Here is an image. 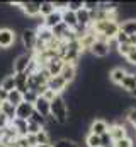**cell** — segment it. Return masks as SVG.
<instances>
[{
  "mask_svg": "<svg viewBox=\"0 0 136 147\" xmlns=\"http://www.w3.org/2000/svg\"><path fill=\"white\" fill-rule=\"evenodd\" d=\"M51 118L58 123V125H67L70 120V110H68V103L63 96H56L51 101Z\"/></svg>",
  "mask_w": 136,
  "mask_h": 147,
  "instance_id": "6da1fadb",
  "label": "cell"
},
{
  "mask_svg": "<svg viewBox=\"0 0 136 147\" xmlns=\"http://www.w3.org/2000/svg\"><path fill=\"white\" fill-rule=\"evenodd\" d=\"M90 28L95 33V36H102V38H105L107 41L114 39L117 36V33L121 31V26L116 21H95V22H92Z\"/></svg>",
  "mask_w": 136,
  "mask_h": 147,
  "instance_id": "7a4b0ae2",
  "label": "cell"
},
{
  "mask_svg": "<svg viewBox=\"0 0 136 147\" xmlns=\"http://www.w3.org/2000/svg\"><path fill=\"white\" fill-rule=\"evenodd\" d=\"M36 43H37V33H36V29H33V28L24 29L22 34H21V45L26 50V53H33L34 55Z\"/></svg>",
  "mask_w": 136,
  "mask_h": 147,
  "instance_id": "3957f363",
  "label": "cell"
},
{
  "mask_svg": "<svg viewBox=\"0 0 136 147\" xmlns=\"http://www.w3.org/2000/svg\"><path fill=\"white\" fill-rule=\"evenodd\" d=\"M33 53H22L14 58L12 63V74H27V69L33 62Z\"/></svg>",
  "mask_w": 136,
  "mask_h": 147,
  "instance_id": "277c9868",
  "label": "cell"
},
{
  "mask_svg": "<svg viewBox=\"0 0 136 147\" xmlns=\"http://www.w3.org/2000/svg\"><path fill=\"white\" fill-rule=\"evenodd\" d=\"M15 45V29L2 26L0 28V50L7 51Z\"/></svg>",
  "mask_w": 136,
  "mask_h": 147,
  "instance_id": "5b68a950",
  "label": "cell"
},
{
  "mask_svg": "<svg viewBox=\"0 0 136 147\" xmlns=\"http://www.w3.org/2000/svg\"><path fill=\"white\" fill-rule=\"evenodd\" d=\"M90 55L97 57V58H105L107 55H111V48H109V41L105 39H97L94 43V46L90 48Z\"/></svg>",
  "mask_w": 136,
  "mask_h": 147,
  "instance_id": "8992f818",
  "label": "cell"
},
{
  "mask_svg": "<svg viewBox=\"0 0 136 147\" xmlns=\"http://www.w3.org/2000/svg\"><path fill=\"white\" fill-rule=\"evenodd\" d=\"M48 89H51L55 94L61 96V92H65L68 89V84L63 80L61 75H55V77H49V80H48Z\"/></svg>",
  "mask_w": 136,
  "mask_h": 147,
  "instance_id": "52a82bcc",
  "label": "cell"
},
{
  "mask_svg": "<svg viewBox=\"0 0 136 147\" xmlns=\"http://www.w3.org/2000/svg\"><path fill=\"white\" fill-rule=\"evenodd\" d=\"M109 132V123H107V120H104V118H95L90 125H89V134H94V135H104V134H107Z\"/></svg>",
  "mask_w": 136,
  "mask_h": 147,
  "instance_id": "ba28073f",
  "label": "cell"
},
{
  "mask_svg": "<svg viewBox=\"0 0 136 147\" xmlns=\"http://www.w3.org/2000/svg\"><path fill=\"white\" fill-rule=\"evenodd\" d=\"M77 63H70V62H65V65H63V69H61V77H63V80L67 82L68 86L70 84H73L75 80H77Z\"/></svg>",
  "mask_w": 136,
  "mask_h": 147,
  "instance_id": "9c48e42d",
  "label": "cell"
},
{
  "mask_svg": "<svg viewBox=\"0 0 136 147\" xmlns=\"http://www.w3.org/2000/svg\"><path fill=\"white\" fill-rule=\"evenodd\" d=\"M109 134H111V137H112L114 142H117V140L128 137V134H126V127H124V121H116V123L109 125Z\"/></svg>",
  "mask_w": 136,
  "mask_h": 147,
  "instance_id": "30bf717a",
  "label": "cell"
},
{
  "mask_svg": "<svg viewBox=\"0 0 136 147\" xmlns=\"http://www.w3.org/2000/svg\"><path fill=\"white\" fill-rule=\"evenodd\" d=\"M33 113H34V105H29V103L22 101V103L15 108V118L29 121V120H31V116H33Z\"/></svg>",
  "mask_w": 136,
  "mask_h": 147,
  "instance_id": "8fae6325",
  "label": "cell"
},
{
  "mask_svg": "<svg viewBox=\"0 0 136 147\" xmlns=\"http://www.w3.org/2000/svg\"><path fill=\"white\" fill-rule=\"evenodd\" d=\"M63 65H65L63 58H58V57H56V58H51V60H48V62H46V65H44V69L48 70L49 77H55V75H60V74H61Z\"/></svg>",
  "mask_w": 136,
  "mask_h": 147,
  "instance_id": "7c38bea8",
  "label": "cell"
},
{
  "mask_svg": "<svg viewBox=\"0 0 136 147\" xmlns=\"http://www.w3.org/2000/svg\"><path fill=\"white\" fill-rule=\"evenodd\" d=\"M34 111H37L39 115H43L46 120L51 116V103L49 101H46L43 96H39L37 98V101L34 103Z\"/></svg>",
  "mask_w": 136,
  "mask_h": 147,
  "instance_id": "4fadbf2b",
  "label": "cell"
},
{
  "mask_svg": "<svg viewBox=\"0 0 136 147\" xmlns=\"http://www.w3.org/2000/svg\"><path fill=\"white\" fill-rule=\"evenodd\" d=\"M63 22V17H61V12H58V10H55L51 16H48V17H44L43 19V26L44 28H48V29H55L56 26H60Z\"/></svg>",
  "mask_w": 136,
  "mask_h": 147,
  "instance_id": "5bb4252c",
  "label": "cell"
},
{
  "mask_svg": "<svg viewBox=\"0 0 136 147\" xmlns=\"http://www.w3.org/2000/svg\"><path fill=\"white\" fill-rule=\"evenodd\" d=\"M126 75H128V70H126V69H123V67H114V69L109 72V80H111L114 86H121Z\"/></svg>",
  "mask_w": 136,
  "mask_h": 147,
  "instance_id": "9a60e30c",
  "label": "cell"
},
{
  "mask_svg": "<svg viewBox=\"0 0 136 147\" xmlns=\"http://www.w3.org/2000/svg\"><path fill=\"white\" fill-rule=\"evenodd\" d=\"M36 33H37V41H39V43H43V45H46V46L55 39L53 31H51V29H48V28H44V26L36 28Z\"/></svg>",
  "mask_w": 136,
  "mask_h": 147,
  "instance_id": "2e32d148",
  "label": "cell"
},
{
  "mask_svg": "<svg viewBox=\"0 0 136 147\" xmlns=\"http://www.w3.org/2000/svg\"><path fill=\"white\" fill-rule=\"evenodd\" d=\"M61 17H63V24H65V26H68V28H70L71 31L78 28V21H77V12H71L70 9H67V10H63V12H61Z\"/></svg>",
  "mask_w": 136,
  "mask_h": 147,
  "instance_id": "e0dca14e",
  "label": "cell"
},
{
  "mask_svg": "<svg viewBox=\"0 0 136 147\" xmlns=\"http://www.w3.org/2000/svg\"><path fill=\"white\" fill-rule=\"evenodd\" d=\"M77 21L80 28H90L92 26V12H89L85 7L77 12Z\"/></svg>",
  "mask_w": 136,
  "mask_h": 147,
  "instance_id": "ac0fdd59",
  "label": "cell"
},
{
  "mask_svg": "<svg viewBox=\"0 0 136 147\" xmlns=\"http://www.w3.org/2000/svg\"><path fill=\"white\" fill-rule=\"evenodd\" d=\"M15 77V89L21 91L22 94L29 91V75L27 74H14Z\"/></svg>",
  "mask_w": 136,
  "mask_h": 147,
  "instance_id": "d6986e66",
  "label": "cell"
},
{
  "mask_svg": "<svg viewBox=\"0 0 136 147\" xmlns=\"http://www.w3.org/2000/svg\"><path fill=\"white\" fill-rule=\"evenodd\" d=\"M10 127L15 130V134L19 137H27V121L26 120H19V118H14L10 121Z\"/></svg>",
  "mask_w": 136,
  "mask_h": 147,
  "instance_id": "ffe728a7",
  "label": "cell"
},
{
  "mask_svg": "<svg viewBox=\"0 0 136 147\" xmlns=\"http://www.w3.org/2000/svg\"><path fill=\"white\" fill-rule=\"evenodd\" d=\"M119 26H121V31L126 33L128 36L136 34V19H126V21L119 22Z\"/></svg>",
  "mask_w": 136,
  "mask_h": 147,
  "instance_id": "44dd1931",
  "label": "cell"
},
{
  "mask_svg": "<svg viewBox=\"0 0 136 147\" xmlns=\"http://www.w3.org/2000/svg\"><path fill=\"white\" fill-rule=\"evenodd\" d=\"M0 87H2L3 91H7V92L14 91V89H15V77H14V74L3 75V79H2V82H0Z\"/></svg>",
  "mask_w": 136,
  "mask_h": 147,
  "instance_id": "7402d4cb",
  "label": "cell"
},
{
  "mask_svg": "<svg viewBox=\"0 0 136 147\" xmlns=\"http://www.w3.org/2000/svg\"><path fill=\"white\" fill-rule=\"evenodd\" d=\"M123 91H126V92H131L133 89L136 87V79H135V74L133 72H128V75L124 77V80H123V84L119 86Z\"/></svg>",
  "mask_w": 136,
  "mask_h": 147,
  "instance_id": "603a6c76",
  "label": "cell"
},
{
  "mask_svg": "<svg viewBox=\"0 0 136 147\" xmlns=\"http://www.w3.org/2000/svg\"><path fill=\"white\" fill-rule=\"evenodd\" d=\"M55 10H56V9H55L53 2H49V0H43V2H41V5H39V16H41L43 19H44V17H48V16H51Z\"/></svg>",
  "mask_w": 136,
  "mask_h": 147,
  "instance_id": "cb8c5ba5",
  "label": "cell"
},
{
  "mask_svg": "<svg viewBox=\"0 0 136 147\" xmlns=\"http://www.w3.org/2000/svg\"><path fill=\"white\" fill-rule=\"evenodd\" d=\"M24 101V94L21 92V91H17V89H14V91H10L9 92V96H7V103H10V105H14L15 108L21 105Z\"/></svg>",
  "mask_w": 136,
  "mask_h": 147,
  "instance_id": "d4e9b609",
  "label": "cell"
},
{
  "mask_svg": "<svg viewBox=\"0 0 136 147\" xmlns=\"http://www.w3.org/2000/svg\"><path fill=\"white\" fill-rule=\"evenodd\" d=\"M0 113H3V115H5L10 121H12V120L15 118V106L5 101V103H2V111H0Z\"/></svg>",
  "mask_w": 136,
  "mask_h": 147,
  "instance_id": "484cf974",
  "label": "cell"
},
{
  "mask_svg": "<svg viewBox=\"0 0 136 147\" xmlns=\"http://www.w3.org/2000/svg\"><path fill=\"white\" fill-rule=\"evenodd\" d=\"M85 146L87 147H102L101 137H99V135H94V134H87V137H85Z\"/></svg>",
  "mask_w": 136,
  "mask_h": 147,
  "instance_id": "4316f807",
  "label": "cell"
},
{
  "mask_svg": "<svg viewBox=\"0 0 136 147\" xmlns=\"http://www.w3.org/2000/svg\"><path fill=\"white\" fill-rule=\"evenodd\" d=\"M36 140H37V146L39 144H53L51 142V135H49V132L46 128H43L39 134H36Z\"/></svg>",
  "mask_w": 136,
  "mask_h": 147,
  "instance_id": "83f0119b",
  "label": "cell"
},
{
  "mask_svg": "<svg viewBox=\"0 0 136 147\" xmlns=\"http://www.w3.org/2000/svg\"><path fill=\"white\" fill-rule=\"evenodd\" d=\"M53 147H78V144H77L75 140H71V139H68V137H65V139L55 140V144H53Z\"/></svg>",
  "mask_w": 136,
  "mask_h": 147,
  "instance_id": "f1b7e54d",
  "label": "cell"
},
{
  "mask_svg": "<svg viewBox=\"0 0 136 147\" xmlns=\"http://www.w3.org/2000/svg\"><path fill=\"white\" fill-rule=\"evenodd\" d=\"M133 50H135V46H131L129 43H126V45H119V46H117V53H119L121 57H124V58H126Z\"/></svg>",
  "mask_w": 136,
  "mask_h": 147,
  "instance_id": "f546056e",
  "label": "cell"
},
{
  "mask_svg": "<svg viewBox=\"0 0 136 147\" xmlns=\"http://www.w3.org/2000/svg\"><path fill=\"white\" fill-rule=\"evenodd\" d=\"M37 98H39V94H37V92H34V91H31V89L24 92V101H26V103H29V105H34V103L37 101Z\"/></svg>",
  "mask_w": 136,
  "mask_h": 147,
  "instance_id": "4dcf8cb0",
  "label": "cell"
},
{
  "mask_svg": "<svg viewBox=\"0 0 136 147\" xmlns=\"http://www.w3.org/2000/svg\"><path fill=\"white\" fill-rule=\"evenodd\" d=\"M31 121H34V123H37V125H41V127H44V128H46V121H48V120H46L43 115H39L37 111H34L33 116H31Z\"/></svg>",
  "mask_w": 136,
  "mask_h": 147,
  "instance_id": "1f68e13d",
  "label": "cell"
},
{
  "mask_svg": "<svg viewBox=\"0 0 136 147\" xmlns=\"http://www.w3.org/2000/svg\"><path fill=\"white\" fill-rule=\"evenodd\" d=\"M68 9H70L71 12H78V10L83 9V2H82V0H70V2H68Z\"/></svg>",
  "mask_w": 136,
  "mask_h": 147,
  "instance_id": "d6a6232c",
  "label": "cell"
},
{
  "mask_svg": "<svg viewBox=\"0 0 136 147\" xmlns=\"http://www.w3.org/2000/svg\"><path fill=\"white\" fill-rule=\"evenodd\" d=\"M114 147H135V140L129 139V137H124V139L114 142Z\"/></svg>",
  "mask_w": 136,
  "mask_h": 147,
  "instance_id": "836d02e7",
  "label": "cell"
},
{
  "mask_svg": "<svg viewBox=\"0 0 136 147\" xmlns=\"http://www.w3.org/2000/svg\"><path fill=\"white\" fill-rule=\"evenodd\" d=\"M114 39H116L117 45H126V43H129V36H128L126 33H123V31H119L117 36L114 38Z\"/></svg>",
  "mask_w": 136,
  "mask_h": 147,
  "instance_id": "e575fe53",
  "label": "cell"
},
{
  "mask_svg": "<svg viewBox=\"0 0 136 147\" xmlns=\"http://www.w3.org/2000/svg\"><path fill=\"white\" fill-rule=\"evenodd\" d=\"M83 7L89 10V12H97L99 10V2H83Z\"/></svg>",
  "mask_w": 136,
  "mask_h": 147,
  "instance_id": "d590c367",
  "label": "cell"
},
{
  "mask_svg": "<svg viewBox=\"0 0 136 147\" xmlns=\"http://www.w3.org/2000/svg\"><path fill=\"white\" fill-rule=\"evenodd\" d=\"M101 142H102V146H111V144H114V140H112V137H111L109 132L104 134V135H101Z\"/></svg>",
  "mask_w": 136,
  "mask_h": 147,
  "instance_id": "8d00e7d4",
  "label": "cell"
},
{
  "mask_svg": "<svg viewBox=\"0 0 136 147\" xmlns=\"http://www.w3.org/2000/svg\"><path fill=\"white\" fill-rule=\"evenodd\" d=\"M56 96H58V94H55V92H53L51 89H46V91L43 92V98H44L46 101H49V103H51V101H53V99H55Z\"/></svg>",
  "mask_w": 136,
  "mask_h": 147,
  "instance_id": "74e56055",
  "label": "cell"
},
{
  "mask_svg": "<svg viewBox=\"0 0 136 147\" xmlns=\"http://www.w3.org/2000/svg\"><path fill=\"white\" fill-rule=\"evenodd\" d=\"M10 125V120L3 115V113H0V130H3V128H7Z\"/></svg>",
  "mask_w": 136,
  "mask_h": 147,
  "instance_id": "f35d334b",
  "label": "cell"
},
{
  "mask_svg": "<svg viewBox=\"0 0 136 147\" xmlns=\"http://www.w3.org/2000/svg\"><path fill=\"white\" fill-rule=\"evenodd\" d=\"M126 62H128L129 65H135V67H136V48L129 53V55H128V57H126Z\"/></svg>",
  "mask_w": 136,
  "mask_h": 147,
  "instance_id": "ab89813d",
  "label": "cell"
},
{
  "mask_svg": "<svg viewBox=\"0 0 136 147\" xmlns=\"http://www.w3.org/2000/svg\"><path fill=\"white\" fill-rule=\"evenodd\" d=\"M7 96H9V92H7V91H3V89L0 87V101H2V103H5V101H7Z\"/></svg>",
  "mask_w": 136,
  "mask_h": 147,
  "instance_id": "60d3db41",
  "label": "cell"
},
{
  "mask_svg": "<svg viewBox=\"0 0 136 147\" xmlns=\"http://www.w3.org/2000/svg\"><path fill=\"white\" fill-rule=\"evenodd\" d=\"M36 147H53V144H39V146H36Z\"/></svg>",
  "mask_w": 136,
  "mask_h": 147,
  "instance_id": "b9f144b4",
  "label": "cell"
},
{
  "mask_svg": "<svg viewBox=\"0 0 136 147\" xmlns=\"http://www.w3.org/2000/svg\"><path fill=\"white\" fill-rule=\"evenodd\" d=\"M129 94H131L133 98H136V87H135V89H133V91H131V92H129Z\"/></svg>",
  "mask_w": 136,
  "mask_h": 147,
  "instance_id": "7bdbcfd3",
  "label": "cell"
},
{
  "mask_svg": "<svg viewBox=\"0 0 136 147\" xmlns=\"http://www.w3.org/2000/svg\"><path fill=\"white\" fill-rule=\"evenodd\" d=\"M102 147H114V144H111V146H102Z\"/></svg>",
  "mask_w": 136,
  "mask_h": 147,
  "instance_id": "ee69618b",
  "label": "cell"
},
{
  "mask_svg": "<svg viewBox=\"0 0 136 147\" xmlns=\"http://www.w3.org/2000/svg\"><path fill=\"white\" fill-rule=\"evenodd\" d=\"M0 111H2V101H0Z\"/></svg>",
  "mask_w": 136,
  "mask_h": 147,
  "instance_id": "f6af8a7d",
  "label": "cell"
}]
</instances>
